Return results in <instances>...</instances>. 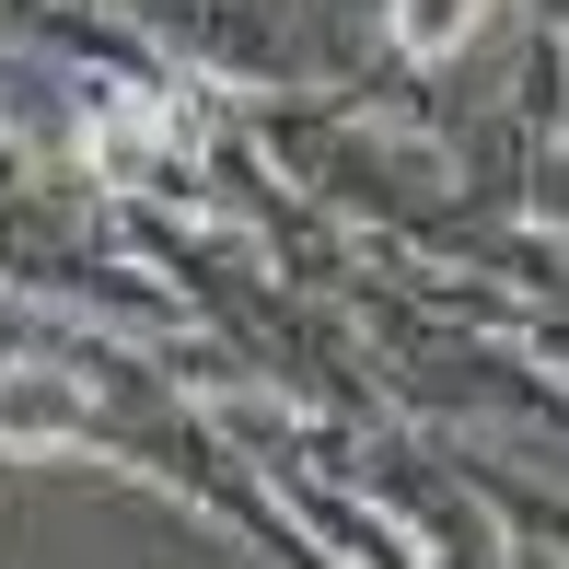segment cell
<instances>
[{"label":"cell","instance_id":"obj_1","mask_svg":"<svg viewBox=\"0 0 569 569\" xmlns=\"http://www.w3.org/2000/svg\"><path fill=\"white\" fill-rule=\"evenodd\" d=\"M477 23V0H407V47H453Z\"/></svg>","mask_w":569,"mask_h":569}]
</instances>
